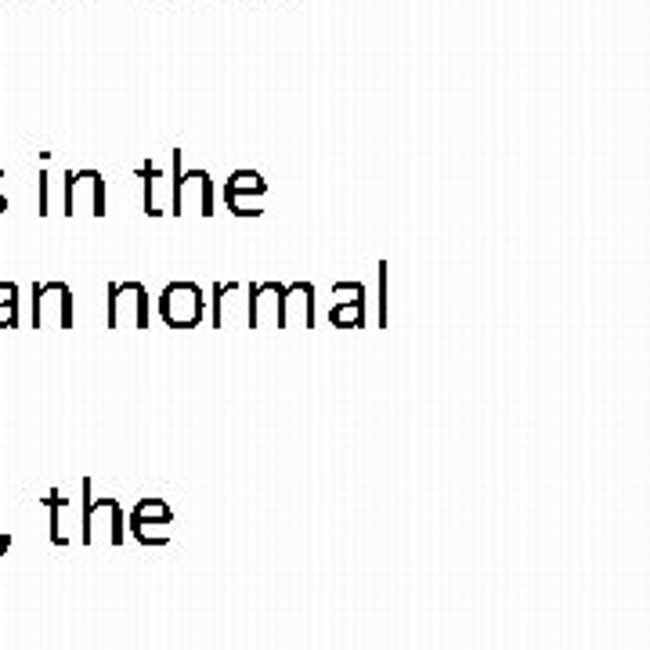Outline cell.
<instances>
[{"label":"cell","mask_w":650,"mask_h":650,"mask_svg":"<svg viewBox=\"0 0 650 650\" xmlns=\"http://www.w3.org/2000/svg\"><path fill=\"white\" fill-rule=\"evenodd\" d=\"M14 318H19V293H11L4 303H0V329L14 326Z\"/></svg>","instance_id":"6da1fadb"}]
</instances>
